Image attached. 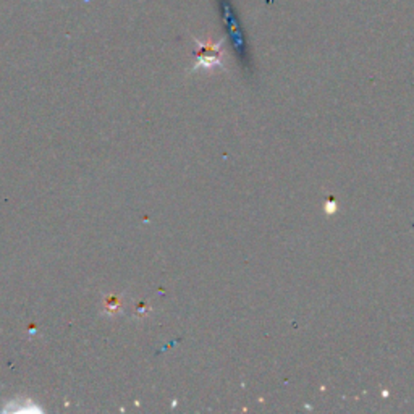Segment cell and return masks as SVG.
I'll return each instance as SVG.
<instances>
[{"mask_svg":"<svg viewBox=\"0 0 414 414\" xmlns=\"http://www.w3.org/2000/svg\"><path fill=\"white\" fill-rule=\"evenodd\" d=\"M196 46V63L193 72L196 70H214L223 68V41H199L194 39Z\"/></svg>","mask_w":414,"mask_h":414,"instance_id":"6da1fadb","label":"cell"},{"mask_svg":"<svg viewBox=\"0 0 414 414\" xmlns=\"http://www.w3.org/2000/svg\"><path fill=\"white\" fill-rule=\"evenodd\" d=\"M335 209H337V204H335V201L334 199H330V201H327V204H325V211L327 212H335Z\"/></svg>","mask_w":414,"mask_h":414,"instance_id":"7a4b0ae2","label":"cell"}]
</instances>
